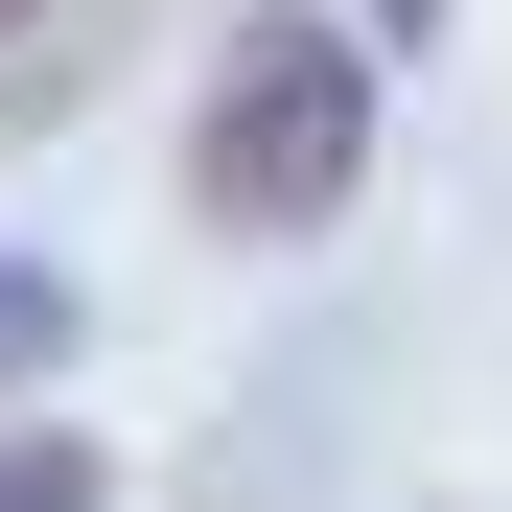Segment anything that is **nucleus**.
<instances>
[{"label": "nucleus", "mask_w": 512, "mask_h": 512, "mask_svg": "<svg viewBox=\"0 0 512 512\" xmlns=\"http://www.w3.org/2000/svg\"><path fill=\"white\" fill-rule=\"evenodd\" d=\"M70 350V280H47V256H0V373H47Z\"/></svg>", "instance_id": "7ed1b4c3"}, {"label": "nucleus", "mask_w": 512, "mask_h": 512, "mask_svg": "<svg viewBox=\"0 0 512 512\" xmlns=\"http://www.w3.org/2000/svg\"><path fill=\"white\" fill-rule=\"evenodd\" d=\"M0 512H94V443L70 419H0Z\"/></svg>", "instance_id": "f03ea898"}, {"label": "nucleus", "mask_w": 512, "mask_h": 512, "mask_svg": "<svg viewBox=\"0 0 512 512\" xmlns=\"http://www.w3.org/2000/svg\"><path fill=\"white\" fill-rule=\"evenodd\" d=\"M373 187V47L350 24H233L210 117H187V210L210 233H326Z\"/></svg>", "instance_id": "f257e3e1"}, {"label": "nucleus", "mask_w": 512, "mask_h": 512, "mask_svg": "<svg viewBox=\"0 0 512 512\" xmlns=\"http://www.w3.org/2000/svg\"><path fill=\"white\" fill-rule=\"evenodd\" d=\"M373 24H443V0H373Z\"/></svg>", "instance_id": "20e7f679"}, {"label": "nucleus", "mask_w": 512, "mask_h": 512, "mask_svg": "<svg viewBox=\"0 0 512 512\" xmlns=\"http://www.w3.org/2000/svg\"><path fill=\"white\" fill-rule=\"evenodd\" d=\"M0 24H24V0H0Z\"/></svg>", "instance_id": "39448f33"}]
</instances>
